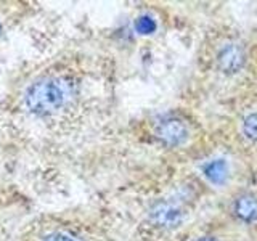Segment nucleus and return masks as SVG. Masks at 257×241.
<instances>
[{
	"label": "nucleus",
	"mask_w": 257,
	"mask_h": 241,
	"mask_svg": "<svg viewBox=\"0 0 257 241\" xmlns=\"http://www.w3.org/2000/svg\"><path fill=\"white\" fill-rule=\"evenodd\" d=\"M243 134L246 139L257 142V112H251L243 123Z\"/></svg>",
	"instance_id": "obj_8"
},
{
	"label": "nucleus",
	"mask_w": 257,
	"mask_h": 241,
	"mask_svg": "<svg viewBox=\"0 0 257 241\" xmlns=\"http://www.w3.org/2000/svg\"><path fill=\"white\" fill-rule=\"evenodd\" d=\"M156 28H158L156 21L153 20L151 16H148V15H143V16H140V18H137V21H135V29L142 36L153 34V32L156 31Z\"/></svg>",
	"instance_id": "obj_7"
},
{
	"label": "nucleus",
	"mask_w": 257,
	"mask_h": 241,
	"mask_svg": "<svg viewBox=\"0 0 257 241\" xmlns=\"http://www.w3.org/2000/svg\"><path fill=\"white\" fill-rule=\"evenodd\" d=\"M246 63V53L244 48L239 44L228 42L222 45V48L217 53V64L225 74H236L243 69Z\"/></svg>",
	"instance_id": "obj_4"
},
{
	"label": "nucleus",
	"mask_w": 257,
	"mask_h": 241,
	"mask_svg": "<svg viewBox=\"0 0 257 241\" xmlns=\"http://www.w3.org/2000/svg\"><path fill=\"white\" fill-rule=\"evenodd\" d=\"M150 219L161 228H177L183 222V212L179 206L167 201H159L151 206Z\"/></svg>",
	"instance_id": "obj_3"
},
{
	"label": "nucleus",
	"mask_w": 257,
	"mask_h": 241,
	"mask_svg": "<svg viewBox=\"0 0 257 241\" xmlns=\"http://www.w3.org/2000/svg\"><path fill=\"white\" fill-rule=\"evenodd\" d=\"M190 131L182 119L166 117L156 126V137L167 147H180L188 140Z\"/></svg>",
	"instance_id": "obj_2"
},
{
	"label": "nucleus",
	"mask_w": 257,
	"mask_h": 241,
	"mask_svg": "<svg viewBox=\"0 0 257 241\" xmlns=\"http://www.w3.org/2000/svg\"><path fill=\"white\" fill-rule=\"evenodd\" d=\"M44 241H77L74 236L68 235V233H63V231H55L52 235H48Z\"/></svg>",
	"instance_id": "obj_9"
},
{
	"label": "nucleus",
	"mask_w": 257,
	"mask_h": 241,
	"mask_svg": "<svg viewBox=\"0 0 257 241\" xmlns=\"http://www.w3.org/2000/svg\"><path fill=\"white\" fill-rule=\"evenodd\" d=\"M72 90H74V84L64 77L40 80L28 90L26 106L29 111L40 116L52 114L68 101Z\"/></svg>",
	"instance_id": "obj_1"
},
{
	"label": "nucleus",
	"mask_w": 257,
	"mask_h": 241,
	"mask_svg": "<svg viewBox=\"0 0 257 241\" xmlns=\"http://www.w3.org/2000/svg\"><path fill=\"white\" fill-rule=\"evenodd\" d=\"M0 31H2V26H0Z\"/></svg>",
	"instance_id": "obj_11"
},
{
	"label": "nucleus",
	"mask_w": 257,
	"mask_h": 241,
	"mask_svg": "<svg viewBox=\"0 0 257 241\" xmlns=\"http://www.w3.org/2000/svg\"><path fill=\"white\" fill-rule=\"evenodd\" d=\"M198 241H219V239L214 236H204V238H199Z\"/></svg>",
	"instance_id": "obj_10"
},
{
	"label": "nucleus",
	"mask_w": 257,
	"mask_h": 241,
	"mask_svg": "<svg viewBox=\"0 0 257 241\" xmlns=\"http://www.w3.org/2000/svg\"><path fill=\"white\" fill-rule=\"evenodd\" d=\"M233 214L246 223L257 220V198L254 195H241L233 201Z\"/></svg>",
	"instance_id": "obj_5"
},
{
	"label": "nucleus",
	"mask_w": 257,
	"mask_h": 241,
	"mask_svg": "<svg viewBox=\"0 0 257 241\" xmlns=\"http://www.w3.org/2000/svg\"><path fill=\"white\" fill-rule=\"evenodd\" d=\"M203 175L214 185H222L228 179V164L225 159H211L201 167Z\"/></svg>",
	"instance_id": "obj_6"
}]
</instances>
